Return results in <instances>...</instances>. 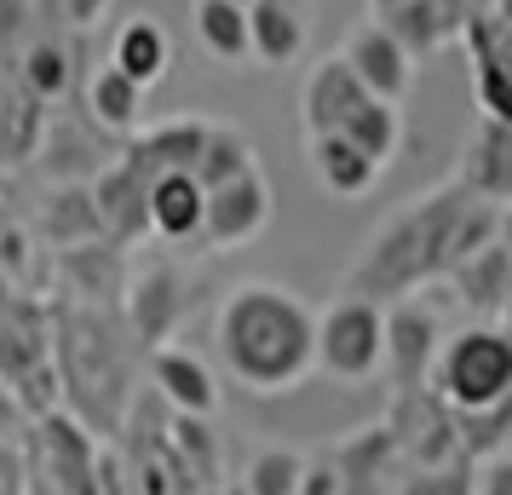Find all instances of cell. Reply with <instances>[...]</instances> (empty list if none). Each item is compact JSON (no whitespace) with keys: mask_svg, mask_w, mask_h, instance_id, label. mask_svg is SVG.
I'll list each match as a JSON object with an SVG mask.
<instances>
[{"mask_svg":"<svg viewBox=\"0 0 512 495\" xmlns=\"http://www.w3.org/2000/svg\"><path fill=\"white\" fill-rule=\"evenodd\" d=\"M363 87H357V75L346 70V58L334 52V58H323V64H311V75H305L300 87V121H305V139H317V133H340L346 127V116L363 104Z\"/></svg>","mask_w":512,"mask_h":495,"instance_id":"2e32d148","label":"cell"},{"mask_svg":"<svg viewBox=\"0 0 512 495\" xmlns=\"http://www.w3.org/2000/svg\"><path fill=\"white\" fill-rule=\"evenodd\" d=\"M185 306L190 300H185V283H179L173 265H144L139 277L127 283V323H133V340H139L144 352L173 340Z\"/></svg>","mask_w":512,"mask_h":495,"instance_id":"4fadbf2b","label":"cell"},{"mask_svg":"<svg viewBox=\"0 0 512 495\" xmlns=\"http://www.w3.org/2000/svg\"><path fill=\"white\" fill-rule=\"evenodd\" d=\"M317 35L311 0H248V64L259 70H294Z\"/></svg>","mask_w":512,"mask_h":495,"instance_id":"9c48e42d","label":"cell"},{"mask_svg":"<svg viewBox=\"0 0 512 495\" xmlns=\"http://www.w3.org/2000/svg\"><path fill=\"white\" fill-rule=\"evenodd\" d=\"M196 41L213 64H248V6L236 0H196L190 6Z\"/></svg>","mask_w":512,"mask_h":495,"instance_id":"cb8c5ba5","label":"cell"},{"mask_svg":"<svg viewBox=\"0 0 512 495\" xmlns=\"http://www.w3.org/2000/svg\"><path fill=\"white\" fill-rule=\"evenodd\" d=\"M18 81H24L41 104H58V98L70 93V47H64V41H35V47L24 52V64H18Z\"/></svg>","mask_w":512,"mask_h":495,"instance_id":"d4e9b609","label":"cell"},{"mask_svg":"<svg viewBox=\"0 0 512 495\" xmlns=\"http://www.w3.org/2000/svg\"><path fill=\"white\" fill-rule=\"evenodd\" d=\"M225 495H242V490H225Z\"/></svg>","mask_w":512,"mask_h":495,"instance_id":"4dcf8cb0","label":"cell"},{"mask_svg":"<svg viewBox=\"0 0 512 495\" xmlns=\"http://www.w3.org/2000/svg\"><path fill=\"white\" fill-rule=\"evenodd\" d=\"M392 495H472V461H438V467H409V478Z\"/></svg>","mask_w":512,"mask_h":495,"instance_id":"4316f807","label":"cell"},{"mask_svg":"<svg viewBox=\"0 0 512 495\" xmlns=\"http://www.w3.org/2000/svg\"><path fill=\"white\" fill-rule=\"evenodd\" d=\"M300 449H259L242 472V495H294L300 490Z\"/></svg>","mask_w":512,"mask_h":495,"instance_id":"484cf974","label":"cell"},{"mask_svg":"<svg viewBox=\"0 0 512 495\" xmlns=\"http://www.w3.org/2000/svg\"><path fill=\"white\" fill-rule=\"evenodd\" d=\"M466 196L478 202H507L512 196V127L507 121H484L472 127V139L461 144V162H455V179Z\"/></svg>","mask_w":512,"mask_h":495,"instance_id":"5bb4252c","label":"cell"},{"mask_svg":"<svg viewBox=\"0 0 512 495\" xmlns=\"http://www.w3.org/2000/svg\"><path fill=\"white\" fill-rule=\"evenodd\" d=\"M443 283L455 288V300L466 311H478L484 323H501L507 317V294H512V248H507V231L489 236L484 248H472Z\"/></svg>","mask_w":512,"mask_h":495,"instance_id":"7c38bea8","label":"cell"},{"mask_svg":"<svg viewBox=\"0 0 512 495\" xmlns=\"http://www.w3.org/2000/svg\"><path fill=\"white\" fill-rule=\"evenodd\" d=\"M311 329H317V311L305 306V294L254 277L225 288L213 311V357L242 392L277 398L311 375Z\"/></svg>","mask_w":512,"mask_h":495,"instance_id":"7a4b0ae2","label":"cell"},{"mask_svg":"<svg viewBox=\"0 0 512 495\" xmlns=\"http://www.w3.org/2000/svg\"><path fill=\"white\" fill-rule=\"evenodd\" d=\"M87 121L98 133H116V139H133L144 127V87H133L121 70L98 64L87 75Z\"/></svg>","mask_w":512,"mask_h":495,"instance_id":"ffe728a7","label":"cell"},{"mask_svg":"<svg viewBox=\"0 0 512 495\" xmlns=\"http://www.w3.org/2000/svg\"><path fill=\"white\" fill-rule=\"evenodd\" d=\"M501 231H507V202H478L461 185H438L415 202H403L363 242L340 294H357V300H374V306L403 300L415 288L443 283L472 248H484L489 236Z\"/></svg>","mask_w":512,"mask_h":495,"instance_id":"6da1fadb","label":"cell"},{"mask_svg":"<svg viewBox=\"0 0 512 495\" xmlns=\"http://www.w3.org/2000/svg\"><path fill=\"white\" fill-rule=\"evenodd\" d=\"M277 213V190L265 179V167H248L225 185L202 190V248L208 254H231V248H248Z\"/></svg>","mask_w":512,"mask_h":495,"instance_id":"5b68a950","label":"cell"},{"mask_svg":"<svg viewBox=\"0 0 512 495\" xmlns=\"http://www.w3.org/2000/svg\"><path fill=\"white\" fill-rule=\"evenodd\" d=\"M392 6H397V0H369V12H374V18H380V12H392Z\"/></svg>","mask_w":512,"mask_h":495,"instance_id":"f546056e","label":"cell"},{"mask_svg":"<svg viewBox=\"0 0 512 495\" xmlns=\"http://www.w3.org/2000/svg\"><path fill=\"white\" fill-rule=\"evenodd\" d=\"M443 334L449 329H443V311L432 300H415V294L392 300V311H386V363H380V375H392V392L426 386Z\"/></svg>","mask_w":512,"mask_h":495,"instance_id":"52a82bcc","label":"cell"},{"mask_svg":"<svg viewBox=\"0 0 512 495\" xmlns=\"http://www.w3.org/2000/svg\"><path fill=\"white\" fill-rule=\"evenodd\" d=\"M340 133H346V139L357 144V150H363L380 173H386V167L397 162V150H403V133H409V127H403V104L363 98V104L346 116V127H340Z\"/></svg>","mask_w":512,"mask_h":495,"instance_id":"603a6c76","label":"cell"},{"mask_svg":"<svg viewBox=\"0 0 512 495\" xmlns=\"http://www.w3.org/2000/svg\"><path fill=\"white\" fill-rule=\"evenodd\" d=\"M386 363V306L340 294L317 311V329H311V369L340 386H363L380 375Z\"/></svg>","mask_w":512,"mask_h":495,"instance_id":"277c9868","label":"cell"},{"mask_svg":"<svg viewBox=\"0 0 512 495\" xmlns=\"http://www.w3.org/2000/svg\"><path fill=\"white\" fill-rule=\"evenodd\" d=\"M248 167H259V150L254 139L242 133V127H219V121H208L202 127V144H196V156H190V179L202 190L225 185V179H236V173H248Z\"/></svg>","mask_w":512,"mask_h":495,"instance_id":"44dd1931","label":"cell"},{"mask_svg":"<svg viewBox=\"0 0 512 495\" xmlns=\"http://www.w3.org/2000/svg\"><path fill=\"white\" fill-rule=\"evenodd\" d=\"M47 133V104L24 81H0V162H29Z\"/></svg>","mask_w":512,"mask_h":495,"instance_id":"7402d4cb","label":"cell"},{"mask_svg":"<svg viewBox=\"0 0 512 495\" xmlns=\"http://www.w3.org/2000/svg\"><path fill=\"white\" fill-rule=\"evenodd\" d=\"M236 6H248V0H236Z\"/></svg>","mask_w":512,"mask_h":495,"instance_id":"1f68e13d","label":"cell"},{"mask_svg":"<svg viewBox=\"0 0 512 495\" xmlns=\"http://www.w3.org/2000/svg\"><path fill=\"white\" fill-rule=\"evenodd\" d=\"M144 236H156L167 248H185L202 236V185L190 179V167H173L144 190Z\"/></svg>","mask_w":512,"mask_h":495,"instance_id":"9a60e30c","label":"cell"},{"mask_svg":"<svg viewBox=\"0 0 512 495\" xmlns=\"http://www.w3.org/2000/svg\"><path fill=\"white\" fill-rule=\"evenodd\" d=\"M110 70H121L133 87H156L173 70V35L162 29V18H127L110 41Z\"/></svg>","mask_w":512,"mask_h":495,"instance_id":"ac0fdd59","label":"cell"},{"mask_svg":"<svg viewBox=\"0 0 512 495\" xmlns=\"http://www.w3.org/2000/svg\"><path fill=\"white\" fill-rule=\"evenodd\" d=\"M340 58H346V70L357 75V87L369 98L403 104L409 87H415V58L403 52V41L380 18H363V24L351 29L346 41H340Z\"/></svg>","mask_w":512,"mask_h":495,"instance_id":"ba28073f","label":"cell"},{"mask_svg":"<svg viewBox=\"0 0 512 495\" xmlns=\"http://www.w3.org/2000/svg\"><path fill=\"white\" fill-rule=\"evenodd\" d=\"M472 495H512V461H507V449H501V455H489L484 472L472 467Z\"/></svg>","mask_w":512,"mask_h":495,"instance_id":"83f0119b","label":"cell"},{"mask_svg":"<svg viewBox=\"0 0 512 495\" xmlns=\"http://www.w3.org/2000/svg\"><path fill=\"white\" fill-rule=\"evenodd\" d=\"M386 438H392V449H397V455H409L415 467L461 461V444H455V415L432 398V386L397 392V398H392V421H386Z\"/></svg>","mask_w":512,"mask_h":495,"instance_id":"30bf717a","label":"cell"},{"mask_svg":"<svg viewBox=\"0 0 512 495\" xmlns=\"http://www.w3.org/2000/svg\"><path fill=\"white\" fill-rule=\"evenodd\" d=\"M150 386H156L185 421H208V415H219V375H213L190 346H173V340L150 346Z\"/></svg>","mask_w":512,"mask_h":495,"instance_id":"8fae6325","label":"cell"},{"mask_svg":"<svg viewBox=\"0 0 512 495\" xmlns=\"http://www.w3.org/2000/svg\"><path fill=\"white\" fill-rule=\"evenodd\" d=\"M380 24L403 41L409 58H420V52H438L443 41H455V35H461L466 6H461V0H397L392 12H380Z\"/></svg>","mask_w":512,"mask_h":495,"instance_id":"d6986e66","label":"cell"},{"mask_svg":"<svg viewBox=\"0 0 512 495\" xmlns=\"http://www.w3.org/2000/svg\"><path fill=\"white\" fill-rule=\"evenodd\" d=\"M432 398L449 415H489L507 409L512 392V340L501 323H466V329L443 334L438 357H432Z\"/></svg>","mask_w":512,"mask_h":495,"instance_id":"3957f363","label":"cell"},{"mask_svg":"<svg viewBox=\"0 0 512 495\" xmlns=\"http://www.w3.org/2000/svg\"><path fill=\"white\" fill-rule=\"evenodd\" d=\"M461 41H466V58H472V104H478V116L512 127V87H507L512 18H507V0H489L484 12H466Z\"/></svg>","mask_w":512,"mask_h":495,"instance_id":"8992f818","label":"cell"},{"mask_svg":"<svg viewBox=\"0 0 512 495\" xmlns=\"http://www.w3.org/2000/svg\"><path fill=\"white\" fill-rule=\"evenodd\" d=\"M58 12H64V24L70 29H93L104 12H110V0H58Z\"/></svg>","mask_w":512,"mask_h":495,"instance_id":"f1b7e54d","label":"cell"},{"mask_svg":"<svg viewBox=\"0 0 512 495\" xmlns=\"http://www.w3.org/2000/svg\"><path fill=\"white\" fill-rule=\"evenodd\" d=\"M305 167H311L317 190L334 196V202H357V196H369L374 179H380V167H374L346 133H317V139H305Z\"/></svg>","mask_w":512,"mask_h":495,"instance_id":"e0dca14e","label":"cell"}]
</instances>
